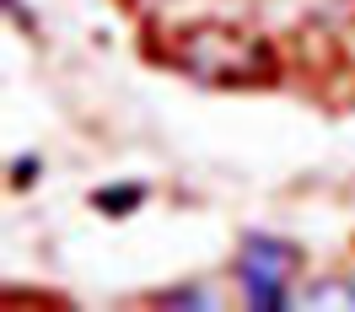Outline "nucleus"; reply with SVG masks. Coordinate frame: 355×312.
<instances>
[{
	"instance_id": "f257e3e1",
	"label": "nucleus",
	"mask_w": 355,
	"mask_h": 312,
	"mask_svg": "<svg viewBox=\"0 0 355 312\" xmlns=\"http://www.w3.org/2000/svg\"><path fill=\"white\" fill-rule=\"evenodd\" d=\"M291 280H296V248L269 237V232H248L237 248V286H243L248 307H291Z\"/></svg>"
},
{
	"instance_id": "f03ea898",
	"label": "nucleus",
	"mask_w": 355,
	"mask_h": 312,
	"mask_svg": "<svg viewBox=\"0 0 355 312\" xmlns=\"http://www.w3.org/2000/svg\"><path fill=\"white\" fill-rule=\"evenodd\" d=\"M291 307H355V286L350 280H318V286H307V291H296L291 296Z\"/></svg>"
},
{
	"instance_id": "7ed1b4c3",
	"label": "nucleus",
	"mask_w": 355,
	"mask_h": 312,
	"mask_svg": "<svg viewBox=\"0 0 355 312\" xmlns=\"http://www.w3.org/2000/svg\"><path fill=\"white\" fill-rule=\"evenodd\" d=\"M167 307H216V296L210 291H173V296H162Z\"/></svg>"
}]
</instances>
